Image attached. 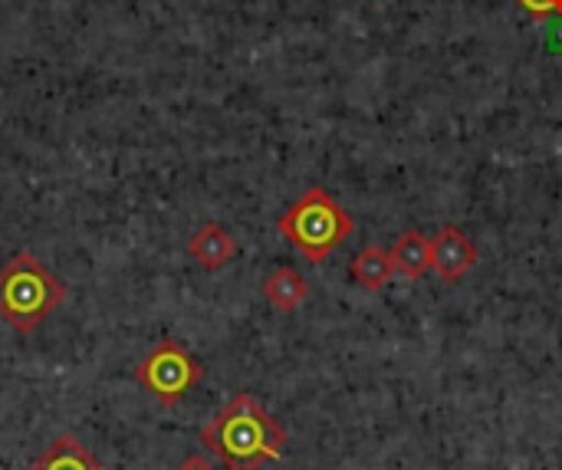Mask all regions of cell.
Masks as SVG:
<instances>
[{
	"label": "cell",
	"mask_w": 562,
	"mask_h": 470,
	"mask_svg": "<svg viewBox=\"0 0 562 470\" xmlns=\"http://www.w3.org/2000/svg\"><path fill=\"white\" fill-rule=\"evenodd\" d=\"M277 231L310 264H323L326 257H333L352 237L356 221L326 188L313 184V188H306L300 194V201H293L277 217Z\"/></svg>",
	"instance_id": "7a4b0ae2"
},
{
	"label": "cell",
	"mask_w": 562,
	"mask_h": 470,
	"mask_svg": "<svg viewBox=\"0 0 562 470\" xmlns=\"http://www.w3.org/2000/svg\"><path fill=\"white\" fill-rule=\"evenodd\" d=\"M389 254H392L395 273H402L405 280H422L431 270V237H425L415 227L405 231Z\"/></svg>",
	"instance_id": "9c48e42d"
},
{
	"label": "cell",
	"mask_w": 562,
	"mask_h": 470,
	"mask_svg": "<svg viewBox=\"0 0 562 470\" xmlns=\"http://www.w3.org/2000/svg\"><path fill=\"white\" fill-rule=\"evenodd\" d=\"M135 379L148 395L158 399V405L171 409L204 379V366L178 339H161L135 366Z\"/></svg>",
	"instance_id": "277c9868"
},
{
	"label": "cell",
	"mask_w": 562,
	"mask_h": 470,
	"mask_svg": "<svg viewBox=\"0 0 562 470\" xmlns=\"http://www.w3.org/2000/svg\"><path fill=\"white\" fill-rule=\"evenodd\" d=\"M352 280L359 287H366L369 293H379L392 277H395V264H392V254L379 244H369L359 250V257L352 260Z\"/></svg>",
	"instance_id": "30bf717a"
},
{
	"label": "cell",
	"mask_w": 562,
	"mask_h": 470,
	"mask_svg": "<svg viewBox=\"0 0 562 470\" xmlns=\"http://www.w3.org/2000/svg\"><path fill=\"white\" fill-rule=\"evenodd\" d=\"M26 470H109L102 461L92 458V451L76 438V435H59L53 438L43 455Z\"/></svg>",
	"instance_id": "52a82bcc"
},
{
	"label": "cell",
	"mask_w": 562,
	"mask_h": 470,
	"mask_svg": "<svg viewBox=\"0 0 562 470\" xmlns=\"http://www.w3.org/2000/svg\"><path fill=\"white\" fill-rule=\"evenodd\" d=\"M66 296V287L33 257L16 254L0 270V320L16 333H33Z\"/></svg>",
	"instance_id": "3957f363"
},
{
	"label": "cell",
	"mask_w": 562,
	"mask_h": 470,
	"mask_svg": "<svg viewBox=\"0 0 562 470\" xmlns=\"http://www.w3.org/2000/svg\"><path fill=\"white\" fill-rule=\"evenodd\" d=\"M201 445L227 470H260L283 458L286 432L250 392H237L201 428Z\"/></svg>",
	"instance_id": "6da1fadb"
},
{
	"label": "cell",
	"mask_w": 562,
	"mask_h": 470,
	"mask_svg": "<svg viewBox=\"0 0 562 470\" xmlns=\"http://www.w3.org/2000/svg\"><path fill=\"white\" fill-rule=\"evenodd\" d=\"M175 470H217V468H214L204 455H191L188 461H181Z\"/></svg>",
	"instance_id": "7c38bea8"
},
{
	"label": "cell",
	"mask_w": 562,
	"mask_h": 470,
	"mask_svg": "<svg viewBox=\"0 0 562 470\" xmlns=\"http://www.w3.org/2000/svg\"><path fill=\"white\" fill-rule=\"evenodd\" d=\"M517 7H524L530 16L547 20V16H562V0H514Z\"/></svg>",
	"instance_id": "8fae6325"
},
{
	"label": "cell",
	"mask_w": 562,
	"mask_h": 470,
	"mask_svg": "<svg viewBox=\"0 0 562 470\" xmlns=\"http://www.w3.org/2000/svg\"><path fill=\"white\" fill-rule=\"evenodd\" d=\"M263 296H267V303L273 306V310H280V313H293V310H300L306 300H310V280L300 273V270H293V267H277L267 280H263Z\"/></svg>",
	"instance_id": "ba28073f"
},
{
	"label": "cell",
	"mask_w": 562,
	"mask_h": 470,
	"mask_svg": "<svg viewBox=\"0 0 562 470\" xmlns=\"http://www.w3.org/2000/svg\"><path fill=\"white\" fill-rule=\"evenodd\" d=\"M477 244L454 224H445L435 237H431V270L445 280V283H458L464 280L474 267H477Z\"/></svg>",
	"instance_id": "5b68a950"
},
{
	"label": "cell",
	"mask_w": 562,
	"mask_h": 470,
	"mask_svg": "<svg viewBox=\"0 0 562 470\" xmlns=\"http://www.w3.org/2000/svg\"><path fill=\"white\" fill-rule=\"evenodd\" d=\"M188 257L204 270H221L237 257V240L224 224H201L188 240Z\"/></svg>",
	"instance_id": "8992f818"
}]
</instances>
